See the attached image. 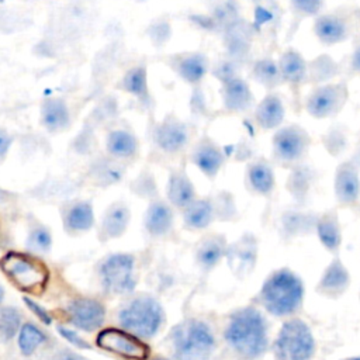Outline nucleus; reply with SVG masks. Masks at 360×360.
I'll return each instance as SVG.
<instances>
[{
  "mask_svg": "<svg viewBox=\"0 0 360 360\" xmlns=\"http://www.w3.org/2000/svg\"><path fill=\"white\" fill-rule=\"evenodd\" d=\"M352 69L356 72V73H360V45L356 46L353 55H352Z\"/></svg>",
  "mask_w": 360,
  "mask_h": 360,
  "instance_id": "obj_41",
  "label": "nucleus"
},
{
  "mask_svg": "<svg viewBox=\"0 0 360 360\" xmlns=\"http://www.w3.org/2000/svg\"><path fill=\"white\" fill-rule=\"evenodd\" d=\"M169 200L180 208L188 207L194 201V187L183 173H173L169 181Z\"/></svg>",
  "mask_w": 360,
  "mask_h": 360,
  "instance_id": "obj_24",
  "label": "nucleus"
},
{
  "mask_svg": "<svg viewBox=\"0 0 360 360\" xmlns=\"http://www.w3.org/2000/svg\"><path fill=\"white\" fill-rule=\"evenodd\" d=\"M316 232L321 243L328 250H336L342 242L340 225L336 214L326 212L316 222Z\"/></svg>",
  "mask_w": 360,
  "mask_h": 360,
  "instance_id": "obj_22",
  "label": "nucleus"
},
{
  "mask_svg": "<svg viewBox=\"0 0 360 360\" xmlns=\"http://www.w3.org/2000/svg\"><path fill=\"white\" fill-rule=\"evenodd\" d=\"M225 340L243 359H257L267 349V326L263 315L253 307L236 311L226 326Z\"/></svg>",
  "mask_w": 360,
  "mask_h": 360,
  "instance_id": "obj_1",
  "label": "nucleus"
},
{
  "mask_svg": "<svg viewBox=\"0 0 360 360\" xmlns=\"http://www.w3.org/2000/svg\"><path fill=\"white\" fill-rule=\"evenodd\" d=\"M333 186L339 204L346 207L357 204L360 198V176L357 167L353 163L345 162L338 166Z\"/></svg>",
  "mask_w": 360,
  "mask_h": 360,
  "instance_id": "obj_12",
  "label": "nucleus"
},
{
  "mask_svg": "<svg viewBox=\"0 0 360 360\" xmlns=\"http://www.w3.org/2000/svg\"><path fill=\"white\" fill-rule=\"evenodd\" d=\"M186 127L179 121H166L156 131V142L166 152H177L187 143Z\"/></svg>",
  "mask_w": 360,
  "mask_h": 360,
  "instance_id": "obj_20",
  "label": "nucleus"
},
{
  "mask_svg": "<svg viewBox=\"0 0 360 360\" xmlns=\"http://www.w3.org/2000/svg\"><path fill=\"white\" fill-rule=\"evenodd\" d=\"M253 77L264 87H276L283 82L278 63L273 59H260L253 68Z\"/></svg>",
  "mask_w": 360,
  "mask_h": 360,
  "instance_id": "obj_32",
  "label": "nucleus"
},
{
  "mask_svg": "<svg viewBox=\"0 0 360 360\" xmlns=\"http://www.w3.org/2000/svg\"><path fill=\"white\" fill-rule=\"evenodd\" d=\"M58 332L62 335V338H65L73 346L80 347V349H91V346L83 338H80L76 332H73L68 328H63V326H58Z\"/></svg>",
  "mask_w": 360,
  "mask_h": 360,
  "instance_id": "obj_38",
  "label": "nucleus"
},
{
  "mask_svg": "<svg viewBox=\"0 0 360 360\" xmlns=\"http://www.w3.org/2000/svg\"><path fill=\"white\" fill-rule=\"evenodd\" d=\"M28 243H30L31 248H34L37 250L46 252L52 245V236H51V233L48 232L46 228L39 225V226L32 229V232L28 238Z\"/></svg>",
  "mask_w": 360,
  "mask_h": 360,
  "instance_id": "obj_37",
  "label": "nucleus"
},
{
  "mask_svg": "<svg viewBox=\"0 0 360 360\" xmlns=\"http://www.w3.org/2000/svg\"><path fill=\"white\" fill-rule=\"evenodd\" d=\"M42 121L49 131L65 128L69 122V111L66 104L58 98L48 100L42 108Z\"/></svg>",
  "mask_w": 360,
  "mask_h": 360,
  "instance_id": "obj_27",
  "label": "nucleus"
},
{
  "mask_svg": "<svg viewBox=\"0 0 360 360\" xmlns=\"http://www.w3.org/2000/svg\"><path fill=\"white\" fill-rule=\"evenodd\" d=\"M136 139L124 129H115L108 135L107 149L115 158H129L136 152Z\"/></svg>",
  "mask_w": 360,
  "mask_h": 360,
  "instance_id": "obj_29",
  "label": "nucleus"
},
{
  "mask_svg": "<svg viewBox=\"0 0 360 360\" xmlns=\"http://www.w3.org/2000/svg\"><path fill=\"white\" fill-rule=\"evenodd\" d=\"M24 302L27 304V307H28L45 325H51V323H52V316H51L39 304H37L35 301H32V300L28 298V297H24Z\"/></svg>",
  "mask_w": 360,
  "mask_h": 360,
  "instance_id": "obj_39",
  "label": "nucleus"
},
{
  "mask_svg": "<svg viewBox=\"0 0 360 360\" xmlns=\"http://www.w3.org/2000/svg\"><path fill=\"white\" fill-rule=\"evenodd\" d=\"M212 217L214 208L208 200H194L188 207H186L184 221L190 228L202 229L210 225Z\"/></svg>",
  "mask_w": 360,
  "mask_h": 360,
  "instance_id": "obj_28",
  "label": "nucleus"
},
{
  "mask_svg": "<svg viewBox=\"0 0 360 360\" xmlns=\"http://www.w3.org/2000/svg\"><path fill=\"white\" fill-rule=\"evenodd\" d=\"M3 298H4V290H3V287L0 285V304L3 302Z\"/></svg>",
  "mask_w": 360,
  "mask_h": 360,
  "instance_id": "obj_43",
  "label": "nucleus"
},
{
  "mask_svg": "<svg viewBox=\"0 0 360 360\" xmlns=\"http://www.w3.org/2000/svg\"><path fill=\"white\" fill-rule=\"evenodd\" d=\"M226 253V243L222 236L212 235L202 240L197 250V259L204 269H211Z\"/></svg>",
  "mask_w": 360,
  "mask_h": 360,
  "instance_id": "obj_25",
  "label": "nucleus"
},
{
  "mask_svg": "<svg viewBox=\"0 0 360 360\" xmlns=\"http://www.w3.org/2000/svg\"><path fill=\"white\" fill-rule=\"evenodd\" d=\"M207 59L201 53H191L181 59L179 72L188 83H198L207 73Z\"/></svg>",
  "mask_w": 360,
  "mask_h": 360,
  "instance_id": "obj_31",
  "label": "nucleus"
},
{
  "mask_svg": "<svg viewBox=\"0 0 360 360\" xmlns=\"http://www.w3.org/2000/svg\"><path fill=\"white\" fill-rule=\"evenodd\" d=\"M349 281H350V277L346 267L342 264L340 260L335 259L325 269L318 284V291L322 295H326L329 298H336L346 291Z\"/></svg>",
  "mask_w": 360,
  "mask_h": 360,
  "instance_id": "obj_15",
  "label": "nucleus"
},
{
  "mask_svg": "<svg viewBox=\"0 0 360 360\" xmlns=\"http://www.w3.org/2000/svg\"><path fill=\"white\" fill-rule=\"evenodd\" d=\"M94 222V215H93V208L90 202L80 201L76 202L66 215V226L70 231L82 232L87 231L93 226Z\"/></svg>",
  "mask_w": 360,
  "mask_h": 360,
  "instance_id": "obj_30",
  "label": "nucleus"
},
{
  "mask_svg": "<svg viewBox=\"0 0 360 360\" xmlns=\"http://www.w3.org/2000/svg\"><path fill=\"white\" fill-rule=\"evenodd\" d=\"M122 87L128 93H131L139 98L148 97V83H146L145 69L138 66V68L128 70L122 80Z\"/></svg>",
  "mask_w": 360,
  "mask_h": 360,
  "instance_id": "obj_34",
  "label": "nucleus"
},
{
  "mask_svg": "<svg viewBox=\"0 0 360 360\" xmlns=\"http://www.w3.org/2000/svg\"><path fill=\"white\" fill-rule=\"evenodd\" d=\"M350 360H360V357H354V359H350Z\"/></svg>",
  "mask_w": 360,
  "mask_h": 360,
  "instance_id": "obj_44",
  "label": "nucleus"
},
{
  "mask_svg": "<svg viewBox=\"0 0 360 360\" xmlns=\"http://www.w3.org/2000/svg\"><path fill=\"white\" fill-rule=\"evenodd\" d=\"M246 183L252 191L260 195H269L274 190L276 179L270 163L266 159L252 162L246 169Z\"/></svg>",
  "mask_w": 360,
  "mask_h": 360,
  "instance_id": "obj_17",
  "label": "nucleus"
},
{
  "mask_svg": "<svg viewBox=\"0 0 360 360\" xmlns=\"http://www.w3.org/2000/svg\"><path fill=\"white\" fill-rule=\"evenodd\" d=\"M100 273L105 290L114 294H127L135 287L134 257L131 255H111L101 264Z\"/></svg>",
  "mask_w": 360,
  "mask_h": 360,
  "instance_id": "obj_10",
  "label": "nucleus"
},
{
  "mask_svg": "<svg viewBox=\"0 0 360 360\" xmlns=\"http://www.w3.org/2000/svg\"><path fill=\"white\" fill-rule=\"evenodd\" d=\"M193 159L207 177H215L224 163L222 152L210 141H204L198 145Z\"/></svg>",
  "mask_w": 360,
  "mask_h": 360,
  "instance_id": "obj_21",
  "label": "nucleus"
},
{
  "mask_svg": "<svg viewBox=\"0 0 360 360\" xmlns=\"http://www.w3.org/2000/svg\"><path fill=\"white\" fill-rule=\"evenodd\" d=\"M224 103L228 110L245 111L252 107L253 94L242 79L232 77L224 83Z\"/></svg>",
  "mask_w": 360,
  "mask_h": 360,
  "instance_id": "obj_19",
  "label": "nucleus"
},
{
  "mask_svg": "<svg viewBox=\"0 0 360 360\" xmlns=\"http://www.w3.org/2000/svg\"><path fill=\"white\" fill-rule=\"evenodd\" d=\"M314 32L322 44L335 45L343 42L350 30L345 18L335 14H322L314 21Z\"/></svg>",
  "mask_w": 360,
  "mask_h": 360,
  "instance_id": "obj_14",
  "label": "nucleus"
},
{
  "mask_svg": "<svg viewBox=\"0 0 360 360\" xmlns=\"http://www.w3.org/2000/svg\"><path fill=\"white\" fill-rule=\"evenodd\" d=\"M256 240L252 236L245 235L242 239L229 246L225 255L231 270L236 276L243 277L252 271L256 262Z\"/></svg>",
  "mask_w": 360,
  "mask_h": 360,
  "instance_id": "obj_13",
  "label": "nucleus"
},
{
  "mask_svg": "<svg viewBox=\"0 0 360 360\" xmlns=\"http://www.w3.org/2000/svg\"><path fill=\"white\" fill-rule=\"evenodd\" d=\"M309 145L308 132L302 127L291 124L278 128L273 135V156L281 165H295L307 156Z\"/></svg>",
  "mask_w": 360,
  "mask_h": 360,
  "instance_id": "obj_7",
  "label": "nucleus"
},
{
  "mask_svg": "<svg viewBox=\"0 0 360 360\" xmlns=\"http://www.w3.org/2000/svg\"><path fill=\"white\" fill-rule=\"evenodd\" d=\"M172 342L177 360H208L215 346L210 326L195 319L177 325L172 330Z\"/></svg>",
  "mask_w": 360,
  "mask_h": 360,
  "instance_id": "obj_4",
  "label": "nucleus"
},
{
  "mask_svg": "<svg viewBox=\"0 0 360 360\" xmlns=\"http://www.w3.org/2000/svg\"><path fill=\"white\" fill-rule=\"evenodd\" d=\"M278 69L283 77V82L292 86H300L307 80L308 66L305 59L295 49H287L278 59Z\"/></svg>",
  "mask_w": 360,
  "mask_h": 360,
  "instance_id": "obj_18",
  "label": "nucleus"
},
{
  "mask_svg": "<svg viewBox=\"0 0 360 360\" xmlns=\"http://www.w3.org/2000/svg\"><path fill=\"white\" fill-rule=\"evenodd\" d=\"M45 335L32 323H25L21 326L18 333V347L24 356H30L35 349L45 342Z\"/></svg>",
  "mask_w": 360,
  "mask_h": 360,
  "instance_id": "obj_33",
  "label": "nucleus"
},
{
  "mask_svg": "<svg viewBox=\"0 0 360 360\" xmlns=\"http://www.w3.org/2000/svg\"><path fill=\"white\" fill-rule=\"evenodd\" d=\"M315 353L314 336L301 319H290L281 326L276 342L277 360H308Z\"/></svg>",
  "mask_w": 360,
  "mask_h": 360,
  "instance_id": "obj_6",
  "label": "nucleus"
},
{
  "mask_svg": "<svg viewBox=\"0 0 360 360\" xmlns=\"http://www.w3.org/2000/svg\"><path fill=\"white\" fill-rule=\"evenodd\" d=\"M347 97L349 90L345 83L321 84L312 89L307 96L305 110L316 120L335 117L346 104Z\"/></svg>",
  "mask_w": 360,
  "mask_h": 360,
  "instance_id": "obj_8",
  "label": "nucleus"
},
{
  "mask_svg": "<svg viewBox=\"0 0 360 360\" xmlns=\"http://www.w3.org/2000/svg\"><path fill=\"white\" fill-rule=\"evenodd\" d=\"M59 360H87V359H84L76 353H72V352H63V353H60Z\"/></svg>",
  "mask_w": 360,
  "mask_h": 360,
  "instance_id": "obj_42",
  "label": "nucleus"
},
{
  "mask_svg": "<svg viewBox=\"0 0 360 360\" xmlns=\"http://www.w3.org/2000/svg\"><path fill=\"white\" fill-rule=\"evenodd\" d=\"M128 221H129V212L127 207L121 204H115L107 211L103 219L101 232L105 238H117L124 233V231L127 229Z\"/></svg>",
  "mask_w": 360,
  "mask_h": 360,
  "instance_id": "obj_26",
  "label": "nucleus"
},
{
  "mask_svg": "<svg viewBox=\"0 0 360 360\" xmlns=\"http://www.w3.org/2000/svg\"><path fill=\"white\" fill-rule=\"evenodd\" d=\"M172 210L169 208V205H166L165 202H153L148 212H146V219H145V225L146 229L149 231V233L159 236L166 233L170 226H172Z\"/></svg>",
  "mask_w": 360,
  "mask_h": 360,
  "instance_id": "obj_23",
  "label": "nucleus"
},
{
  "mask_svg": "<svg viewBox=\"0 0 360 360\" xmlns=\"http://www.w3.org/2000/svg\"><path fill=\"white\" fill-rule=\"evenodd\" d=\"M153 360H166V359H153Z\"/></svg>",
  "mask_w": 360,
  "mask_h": 360,
  "instance_id": "obj_45",
  "label": "nucleus"
},
{
  "mask_svg": "<svg viewBox=\"0 0 360 360\" xmlns=\"http://www.w3.org/2000/svg\"><path fill=\"white\" fill-rule=\"evenodd\" d=\"M284 104L278 94H267L256 107L255 118L257 125L264 129H276L281 125L284 120Z\"/></svg>",
  "mask_w": 360,
  "mask_h": 360,
  "instance_id": "obj_16",
  "label": "nucleus"
},
{
  "mask_svg": "<svg viewBox=\"0 0 360 360\" xmlns=\"http://www.w3.org/2000/svg\"><path fill=\"white\" fill-rule=\"evenodd\" d=\"M11 141H13L11 136L6 131L0 129V158H3L7 153V150L11 145Z\"/></svg>",
  "mask_w": 360,
  "mask_h": 360,
  "instance_id": "obj_40",
  "label": "nucleus"
},
{
  "mask_svg": "<svg viewBox=\"0 0 360 360\" xmlns=\"http://www.w3.org/2000/svg\"><path fill=\"white\" fill-rule=\"evenodd\" d=\"M20 328V312L13 307H4L0 309V339L8 340Z\"/></svg>",
  "mask_w": 360,
  "mask_h": 360,
  "instance_id": "obj_35",
  "label": "nucleus"
},
{
  "mask_svg": "<svg viewBox=\"0 0 360 360\" xmlns=\"http://www.w3.org/2000/svg\"><path fill=\"white\" fill-rule=\"evenodd\" d=\"M0 269L13 285L32 295H41L49 280L46 264L38 257L24 252H7L0 259Z\"/></svg>",
  "mask_w": 360,
  "mask_h": 360,
  "instance_id": "obj_3",
  "label": "nucleus"
},
{
  "mask_svg": "<svg viewBox=\"0 0 360 360\" xmlns=\"http://www.w3.org/2000/svg\"><path fill=\"white\" fill-rule=\"evenodd\" d=\"M290 3L295 14L301 17H314L321 11L323 0H290Z\"/></svg>",
  "mask_w": 360,
  "mask_h": 360,
  "instance_id": "obj_36",
  "label": "nucleus"
},
{
  "mask_svg": "<svg viewBox=\"0 0 360 360\" xmlns=\"http://www.w3.org/2000/svg\"><path fill=\"white\" fill-rule=\"evenodd\" d=\"M304 297V285L297 274L287 269H280L270 274L260 291V301L276 316L295 312Z\"/></svg>",
  "mask_w": 360,
  "mask_h": 360,
  "instance_id": "obj_2",
  "label": "nucleus"
},
{
  "mask_svg": "<svg viewBox=\"0 0 360 360\" xmlns=\"http://www.w3.org/2000/svg\"><path fill=\"white\" fill-rule=\"evenodd\" d=\"M118 318L121 325L134 335L150 338L163 322V309L155 298L142 295L122 308Z\"/></svg>",
  "mask_w": 360,
  "mask_h": 360,
  "instance_id": "obj_5",
  "label": "nucleus"
},
{
  "mask_svg": "<svg viewBox=\"0 0 360 360\" xmlns=\"http://www.w3.org/2000/svg\"><path fill=\"white\" fill-rule=\"evenodd\" d=\"M69 321L82 330L93 332L98 329L105 316L104 307L91 298H77L68 308Z\"/></svg>",
  "mask_w": 360,
  "mask_h": 360,
  "instance_id": "obj_11",
  "label": "nucleus"
},
{
  "mask_svg": "<svg viewBox=\"0 0 360 360\" xmlns=\"http://www.w3.org/2000/svg\"><path fill=\"white\" fill-rule=\"evenodd\" d=\"M96 343L98 347L118 354L125 360H146L149 346L135 335L117 328H105L98 332Z\"/></svg>",
  "mask_w": 360,
  "mask_h": 360,
  "instance_id": "obj_9",
  "label": "nucleus"
}]
</instances>
